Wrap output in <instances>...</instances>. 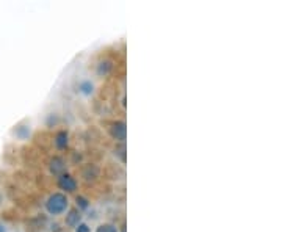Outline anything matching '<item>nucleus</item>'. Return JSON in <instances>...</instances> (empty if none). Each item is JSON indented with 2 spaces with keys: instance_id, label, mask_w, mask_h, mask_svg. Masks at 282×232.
Instances as JSON below:
<instances>
[{
  "instance_id": "obj_8",
  "label": "nucleus",
  "mask_w": 282,
  "mask_h": 232,
  "mask_svg": "<svg viewBox=\"0 0 282 232\" xmlns=\"http://www.w3.org/2000/svg\"><path fill=\"white\" fill-rule=\"evenodd\" d=\"M112 69V63L110 61H104V63H100V65H99V74H107L108 71H110Z\"/></svg>"
},
{
  "instance_id": "obj_13",
  "label": "nucleus",
  "mask_w": 282,
  "mask_h": 232,
  "mask_svg": "<svg viewBox=\"0 0 282 232\" xmlns=\"http://www.w3.org/2000/svg\"><path fill=\"white\" fill-rule=\"evenodd\" d=\"M0 232H5V229H4V226H0Z\"/></svg>"
},
{
  "instance_id": "obj_2",
  "label": "nucleus",
  "mask_w": 282,
  "mask_h": 232,
  "mask_svg": "<svg viewBox=\"0 0 282 232\" xmlns=\"http://www.w3.org/2000/svg\"><path fill=\"white\" fill-rule=\"evenodd\" d=\"M125 132H127V129H125V124H124L122 121H116V122L112 124V127H110V135H112L115 140H119L121 143H124V140H125Z\"/></svg>"
},
{
  "instance_id": "obj_6",
  "label": "nucleus",
  "mask_w": 282,
  "mask_h": 232,
  "mask_svg": "<svg viewBox=\"0 0 282 232\" xmlns=\"http://www.w3.org/2000/svg\"><path fill=\"white\" fill-rule=\"evenodd\" d=\"M79 221H80V212L79 210H71V212L66 215V224L68 226H77L79 224Z\"/></svg>"
},
{
  "instance_id": "obj_1",
  "label": "nucleus",
  "mask_w": 282,
  "mask_h": 232,
  "mask_svg": "<svg viewBox=\"0 0 282 232\" xmlns=\"http://www.w3.org/2000/svg\"><path fill=\"white\" fill-rule=\"evenodd\" d=\"M47 210H49V214L52 215H58L61 212H64L68 207V198L64 196L63 193H55L49 198L47 204H46Z\"/></svg>"
},
{
  "instance_id": "obj_5",
  "label": "nucleus",
  "mask_w": 282,
  "mask_h": 232,
  "mask_svg": "<svg viewBox=\"0 0 282 232\" xmlns=\"http://www.w3.org/2000/svg\"><path fill=\"white\" fill-rule=\"evenodd\" d=\"M55 144H57L58 149H63V147H66V144H68V132H64V131L58 132L57 137H55Z\"/></svg>"
},
{
  "instance_id": "obj_4",
  "label": "nucleus",
  "mask_w": 282,
  "mask_h": 232,
  "mask_svg": "<svg viewBox=\"0 0 282 232\" xmlns=\"http://www.w3.org/2000/svg\"><path fill=\"white\" fill-rule=\"evenodd\" d=\"M63 170H64V162H63V159L54 157L52 162H50V171H52L54 174H60Z\"/></svg>"
},
{
  "instance_id": "obj_7",
  "label": "nucleus",
  "mask_w": 282,
  "mask_h": 232,
  "mask_svg": "<svg viewBox=\"0 0 282 232\" xmlns=\"http://www.w3.org/2000/svg\"><path fill=\"white\" fill-rule=\"evenodd\" d=\"M115 154L121 159V162H122V163L125 162V144H124V143H121L119 146H116Z\"/></svg>"
},
{
  "instance_id": "obj_12",
  "label": "nucleus",
  "mask_w": 282,
  "mask_h": 232,
  "mask_svg": "<svg viewBox=\"0 0 282 232\" xmlns=\"http://www.w3.org/2000/svg\"><path fill=\"white\" fill-rule=\"evenodd\" d=\"M77 232H90V227L86 226V224H79V227H77Z\"/></svg>"
},
{
  "instance_id": "obj_10",
  "label": "nucleus",
  "mask_w": 282,
  "mask_h": 232,
  "mask_svg": "<svg viewBox=\"0 0 282 232\" xmlns=\"http://www.w3.org/2000/svg\"><path fill=\"white\" fill-rule=\"evenodd\" d=\"M80 88H82V91H83V93H86V94L93 91V85H91V83H88V82L82 83V87H80Z\"/></svg>"
},
{
  "instance_id": "obj_11",
  "label": "nucleus",
  "mask_w": 282,
  "mask_h": 232,
  "mask_svg": "<svg viewBox=\"0 0 282 232\" xmlns=\"http://www.w3.org/2000/svg\"><path fill=\"white\" fill-rule=\"evenodd\" d=\"M77 205H79L80 209H88V201H86L83 196H79V198H77Z\"/></svg>"
},
{
  "instance_id": "obj_9",
  "label": "nucleus",
  "mask_w": 282,
  "mask_h": 232,
  "mask_svg": "<svg viewBox=\"0 0 282 232\" xmlns=\"http://www.w3.org/2000/svg\"><path fill=\"white\" fill-rule=\"evenodd\" d=\"M96 232H118V230H116V227L112 226V224H102V226L97 227Z\"/></svg>"
},
{
  "instance_id": "obj_3",
  "label": "nucleus",
  "mask_w": 282,
  "mask_h": 232,
  "mask_svg": "<svg viewBox=\"0 0 282 232\" xmlns=\"http://www.w3.org/2000/svg\"><path fill=\"white\" fill-rule=\"evenodd\" d=\"M58 187L61 190H64V192H69L71 193V192H74V190L77 188V182L69 174H61L60 179H58Z\"/></svg>"
}]
</instances>
